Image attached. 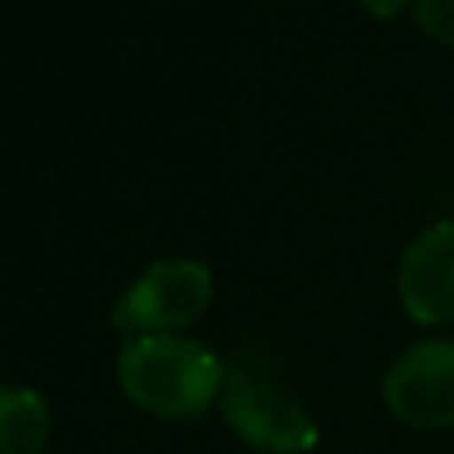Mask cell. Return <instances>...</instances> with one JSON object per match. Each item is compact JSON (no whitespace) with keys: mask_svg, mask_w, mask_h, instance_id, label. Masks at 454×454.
I'll use <instances>...</instances> for the list:
<instances>
[{"mask_svg":"<svg viewBox=\"0 0 454 454\" xmlns=\"http://www.w3.org/2000/svg\"><path fill=\"white\" fill-rule=\"evenodd\" d=\"M124 395L156 419H200L223 395L227 367L204 343L184 335H136L120 347Z\"/></svg>","mask_w":454,"mask_h":454,"instance_id":"6da1fadb","label":"cell"},{"mask_svg":"<svg viewBox=\"0 0 454 454\" xmlns=\"http://www.w3.org/2000/svg\"><path fill=\"white\" fill-rule=\"evenodd\" d=\"M215 295L212 267L200 259H156L120 295L112 323L124 335H176L207 311Z\"/></svg>","mask_w":454,"mask_h":454,"instance_id":"7a4b0ae2","label":"cell"},{"mask_svg":"<svg viewBox=\"0 0 454 454\" xmlns=\"http://www.w3.org/2000/svg\"><path fill=\"white\" fill-rule=\"evenodd\" d=\"M220 407H223V423L255 450L303 454L319 442V427L303 411V403L243 367L227 371Z\"/></svg>","mask_w":454,"mask_h":454,"instance_id":"3957f363","label":"cell"},{"mask_svg":"<svg viewBox=\"0 0 454 454\" xmlns=\"http://www.w3.org/2000/svg\"><path fill=\"white\" fill-rule=\"evenodd\" d=\"M383 403L415 431L454 427V339H423L391 363Z\"/></svg>","mask_w":454,"mask_h":454,"instance_id":"277c9868","label":"cell"},{"mask_svg":"<svg viewBox=\"0 0 454 454\" xmlns=\"http://www.w3.org/2000/svg\"><path fill=\"white\" fill-rule=\"evenodd\" d=\"M399 303L423 327L454 323V220L419 231L399 259Z\"/></svg>","mask_w":454,"mask_h":454,"instance_id":"5b68a950","label":"cell"},{"mask_svg":"<svg viewBox=\"0 0 454 454\" xmlns=\"http://www.w3.org/2000/svg\"><path fill=\"white\" fill-rule=\"evenodd\" d=\"M52 411L32 387H0V454H40Z\"/></svg>","mask_w":454,"mask_h":454,"instance_id":"8992f818","label":"cell"},{"mask_svg":"<svg viewBox=\"0 0 454 454\" xmlns=\"http://www.w3.org/2000/svg\"><path fill=\"white\" fill-rule=\"evenodd\" d=\"M415 24L431 40L454 48V0H415Z\"/></svg>","mask_w":454,"mask_h":454,"instance_id":"52a82bcc","label":"cell"},{"mask_svg":"<svg viewBox=\"0 0 454 454\" xmlns=\"http://www.w3.org/2000/svg\"><path fill=\"white\" fill-rule=\"evenodd\" d=\"M363 8H367L371 16H379V20H395V16H403L407 8H415V0H359Z\"/></svg>","mask_w":454,"mask_h":454,"instance_id":"ba28073f","label":"cell"}]
</instances>
